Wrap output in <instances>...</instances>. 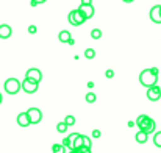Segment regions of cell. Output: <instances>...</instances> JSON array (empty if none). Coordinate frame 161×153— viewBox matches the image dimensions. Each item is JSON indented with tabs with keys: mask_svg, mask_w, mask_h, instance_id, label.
I'll list each match as a JSON object with an SVG mask.
<instances>
[{
	"mask_svg": "<svg viewBox=\"0 0 161 153\" xmlns=\"http://www.w3.org/2000/svg\"><path fill=\"white\" fill-rule=\"evenodd\" d=\"M13 35V30L8 24H2L0 25V39H8Z\"/></svg>",
	"mask_w": 161,
	"mask_h": 153,
	"instance_id": "8fae6325",
	"label": "cell"
},
{
	"mask_svg": "<svg viewBox=\"0 0 161 153\" xmlns=\"http://www.w3.org/2000/svg\"><path fill=\"white\" fill-rule=\"evenodd\" d=\"M94 56H96V50H94V49H86V50H85V58L92 59Z\"/></svg>",
	"mask_w": 161,
	"mask_h": 153,
	"instance_id": "603a6c76",
	"label": "cell"
},
{
	"mask_svg": "<svg viewBox=\"0 0 161 153\" xmlns=\"http://www.w3.org/2000/svg\"><path fill=\"white\" fill-rule=\"evenodd\" d=\"M77 153H91V149H86V147H81L78 150H75Z\"/></svg>",
	"mask_w": 161,
	"mask_h": 153,
	"instance_id": "4316f807",
	"label": "cell"
},
{
	"mask_svg": "<svg viewBox=\"0 0 161 153\" xmlns=\"http://www.w3.org/2000/svg\"><path fill=\"white\" fill-rule=\"evenodd\" d=\"M25 78L30 80V81H33V83H38V85H39V81L42 80V72H41L39 69H36V67H30V69L27 70V74H25Z\"/></svg>",
	"mask_w": 161,
	"mask_h": 153,
	"instance_id": "8992f818",
	"label": "cell"
},
{
	"mask_svg": "<svg viewBox=\"0 0 161 153\" xmlns=\"http://www.w3.org/2000/svg\"><path fill=\"white\" fill-rule=\"evenodd\" d=\"M113 75H114V72H113V70H107V72H105V77H107V78H111Z\"/></svg>",
	"mask_w": 161,
	"mask_h": 153,
	"instance_id": "f1b7e54d",
	"label": "cell"
},
{
	"mask_svg": "<svg viewBox=\"0 0 161 153\" xmlns=\"http://www.w3.org/2000/svg\"><path fill=\"white\" fill-rule=\"evenodd\" d=\"M91 136L97 139V138H100V136H102V133H100V130H92V133H91Z\"/></svg>",
	"mask_w": 161,
	"mask_h": 153,
	"instance_id": "d4e9b609",
	"label": "cell"
},
{
	"mask_svg": "<svg viewBox=\"0 0 161 153\" xmlns=\"http://www.w3.org/2000/svg\"><path fill=\"white\" fill-rule=\"evenodd\" d=\"M147 138H149V134H146V133L141 131V130L135 134V139H136L138 144H144V142H147Z\"/></svg>",
	"mask_w": 161,
	"mask_h": 153,
	"instance_id": "9a60e30c",
	"label": "cell"
},
{
	"mask_svg": "<svg viewBox=\"0 0 161 153\" xmlns=\"http://www.w3.org/2000/svg\"><path fill=\"white\" fill-rule=\"evenodd\" d=\"M149 16H150V20H152V22H155V24H161V5H155V6H152V8H150Z\"/></svg>",
	"mask_w": 161,
	"mask_h": 153,
	"instance_id": "30bf717a",
	"label": "cell"
},
{
	"mask_svg": "<svg viewBox=\"0 0 161 153\" xmlns=\"http://www.w3.org/2000/svg\"><path fill=\"white\" fill-rule=\"evenodd\" d=\"M81 5H92V0H81Z\"/></svg>",
	"mask_w": 161,
	"mask_h": 153,
	"instance_id": "f546056e",
	"label": "cell"
},
{
	"mask_svg": "<svg viewBox=\"0 0 161 153\" xmlns=\"http://www.w3.org/2000/svg\"><path fill=\"white\" fill-rule=\"evenodd\" d=\"M2 100H3V97H2V94H0V105H2Z\"/></svg>",
	"mask_w": 161,
	"mask_h": 153,
	"instance_id": "d6a6232c",
	"label": "cell"
},
{
	"mask_svg": "<svg viewBox=\"0 0 161 153\" xmlns=\"http://www.w3.org/2000/svg\"><path fill=\"white\" fill-rule=\"evenodd\" d=\"M96 100H97L96 92H88V94H86V102H88V103H94Z\"/></svg>",
	"mask_w": 161,
	"mask_h": 153,
	"instance_id": "cb8c5ba5",
	"label": "cell"
},
{
	"mask_svg": "<svg viewBox=\"0 0 161 153\" xmlns=\"http://www.w3.org/2000/svg\"><path fill=\"white\" fill-rule=\"evenodd\" d=\"M77 134H78V133H72L70 136H67V138H64V141L61 142V144L64 145V149H69V150H72V145H74V141H75V138H77Z\"/></svg>",
	"mask_w": 161,
	"mask_h": 153,
	"instance_id": "7c38bea8",
	"label": "cell"
},
{
	"mask_svg": "<svg viewBox=\"0 0 161 153\" xmlns=\"http://www.w3.org/2000/svg\"><path fill=\"white\" fill-rule=\"evenodd\" d=\"M63 122H64V123L67 125V128H69V127H72V125H75V117L69 114V116H66V117H64V120H63Z\"/></svg>",
	"mask_w": 161,
	"mask_h": 153,
	"instance_id": "d6986e66",
	"label": "cell"
},
{
	"mask_svg": "<svg viewBox=\"0 0 161 153\" xmlns=\"http://www.w3.org/2000/svg\"><path fill=\"white\" fill-rule=\"evenodd\" d=\"M56 131H58V133H66V131H67V125H66L64 122H58V123H56Z\"/></svg>",
	"mask_w": 161,
	"mask_h": 153,
	"instance_id": "7402d4cb",
	"label": "cell"
},
{
	"mask_svg": "<svg viewBox=\"0 0 161 153\" xmlns=\"http://www.w3.org/2000/svg\"><path fill=\"white\" fill-rule=\"evenodd\" d=\"M3 89H5V92H8L9 96H14V94H17V92L20 91V81H19L17 78H8V80L5 81V85H3Z\"/></svg>",
	"mask_w": 161,
	"mask_h": 153,
	"instance_id": "3957f363",
	"label": "cell"
},
{
	"mask_svg": "<svg viewBox=\"0 0 161 153\" xmlns=\"http://www.w3.org/2000/svg\"><path fill=\"white\" fill-rule=\"evenodd\" d=\"M122 2H125V3H131V2H135V0H122Z\"/></svg>",
	"mask_w": 161,
	"mask_h": 153,
	"instance_id": "4dcf8cb0",
	"label": "cell"
},
{
	"mask_svg": "<svg viewBox=\"0 0 161 153\" xmlns=\"http://www.w3.org/2000/svg\"><path fill=\"white\" fill-rule=\"evenodd\" d=\"M81 147H83V142H81V134L78 133V134H77V138H75V141H74L72 150H78V149H81Z\"/></svg>",
	"mask_w": 161,
	"mask_h": 153,
	"instance_id": "2e32d148",
	"label": "cell"
},
{
	"mask_svg": "<svg viewBox=\"0 0 161 153\" xmlns=\"http://www.w3.org/2000/svg\"><path fill=\"white\" fill-rule=\"evenodd\" d=\"M158 75H160L158 67H149V69H144V70L139 74V83H141L144 88L155 86V85H158Z\"/></svg>",
	"mask_w": 161,
	"mask_h": 153,
	"instance_id": "6da1fadb",
	"label": "cell"
},
{
	"mask_svg": "<svg viewBox=\"0 0 161 153\" xmlns=\"http://www.w3.org/2000/svg\"><path fill=\"white\" fill-rule=\"evenodd\" d=\"M67 153H77V152H75V150H69Z\"/></svg>",
	"mask_w": 161,
	"mask_h": 153,
	"instance_id": "1f68e13d",
	"label": "cell"
},
{
	"mask_svg": "<svg viewBox=\"0 0 161 153\" xmlns=\"http://www.w3.org/2000/svg\"><path fill=\"white\" fill-rule=\"evenodd\" d=\"M80 13H81V16L88 20V19H91L92 16H94V13H96V9H94V6L92 5H80V8H77Z\"/></svg>",
	"mask_w": 161,
	"mask_h": 153,
	"instance_id": "9c48e42d",
	"label": "cell"
},
{
	"mask_svg": "<svg viewBox=\"0 0 161 153\" xmlns=\"http://www.w3.org/2000/svg\"><path fill=\"white\" fill-rule=\"evenodd\" d=\"M58 39H59V42L69 44V41L72 39V36H70V31H67V30H61V31L58 33Z\"/></svg>",
	"mask_w": 161,
	"mask_h": 153,
	"instance_id": "4fadbf2b",
	"label": "cell"
},
{
	"mask_svg": "<svg viewBox=\"0 0 161 153\" xmlns=\"http://www.w3.org/2000/svg\"><path fill=\"white\" fill-rule=\"evenodd\" d=\"M153 144H155L157 147H160L161 149V131L153 133Z\"/></svg>",
	"mask_w": 161,
	"mask_h": 153,
	"instance_id": "44dd1931",
	"label": "cell"
},
{
	"mask_svg": "<svg viewBox=\"0 0 161 153\" xmlns=\"http://www.w3.org/2000/svg\"><path fill=\"white\" fill-rule=\"evenodd\" d=\"M147 99H149L150 102H158L161 99V88L158 85L147 88Z\"/></svg>",
	"mask_w": 161,
	"mask_h": 153,
	"instance_id": "52a82bcc",
	"label": "cell"
},
{
	"mask_svg": "<svg viewBox=\"0 0 161 153\" xmlns=\"http://www.w3.org/2000/svg\"><path fill=\"white\" fill-rule=\"evenodd\" d=\"M28 33H31V35L36 33V27H35V25H30V27H28Z\"/></svg>",
	"mask_w": 161,
	"mask_h": 153,
	"instance_id": "83f0119b",
	"label": "cell"
},
{
	"mask_svg": "<svg viewBox=\"0 0 161 153\" xmlns=\"http://www.w3.org/2000/svg\"><path fill=\"white\" fill-rule=\"evenodd\" d=\"M16 120H17V125H20V127H28L30 125V120L27 117V112H19Z\"/></svg>",
	"mask_w": 161,
	"mask_h": 153,
	"instance_id": "5bb4252c",
	"label": "cell"
},
{
	"mask_svg": "<svg viewBox=\"0 0 161 153\" xmlns=\"http://www.w3.org/2000/svg\"><path fill=\"white\" fill-rule=\"evenodd\" d=\"M44 2H47V0H30V5H31V6H36V5L44 3Z\"/></svg>",
	"mask_w": 161,
	"mask_h": 153,
	"instance_id": "484cf974",
	"label": "cell"
},
{
	"mask_svg": "<svg viewBox=\"0 0 161 153\" xmlns=\"http://www.w3.org/2000/svg\"><path fill=\"white\" fill-rule=\"evenodd\" d=\"M136 125L141 131H144L146 134H150V133H155L157 130V123L152 117H149L147 114H141L138 119H136Z\"/></svg>",
	"mask_w": 161,
	"mask_h": 153,
	"instance_id": "7a4b0ae2",
	"label": "cell"
},
{
	"mask_svg": "<svg viewBox=\"0 0 161 153\" xmlns=\"http://www.w3.org/2000/svg\"><path fill=\"white\" fill-rule=\"evenodd\" d=\"M67 20H69V24H70V25L78 27V25H81L86 19L81 16V13H80L78 9H72V11L67 14Z\"/></svg>",
	"mask_w": 161,
	"mask_h": 153,
	"instance_id": "277c9868",
	"label": "cell"
},
{
	"mask_svg": "<svg viewBox=\"0 0 161 153\" xmlns=\"http://www.w3.org/2000/svg\"><path fill=\"white\" fill-rule=\"evenodd\" d=\"M20 89L24 92H27V94H35L38 91V83H33V81H30V80L25 78V80L20 81Z\"/></svg>",
	"mask_w": 161,
	"mask_h": 153,
	"instance_id": "ba28073f",
	"label": "cell"
},
{
	"mask_svg": "<svg viewBox=\"0 0 161 153\" xmlns=\"http://www.w3.org/2000/svg\"><path fill=\"white\" fill-rule=\"evenodd\" d=\"M91 38H92V39H100V38H102V30L92 28V30H91Z\"/></svg>",
	"mask_w": 161,
	"mask_h": 153,
	"instance_id": "ffe728a7",
	"label": "cell"
},
{
	"mask_svg": "<svg viewBox=\"0 0 161 153\" xmlns=\"http://www.w3.org/2000/svg\"><path fill=\"white\" fill-rule=\"evenodd\" d=\"M81 142H83V147H86V149H91V145H92L91 138L86 136V134H81Z\"/></svg>",
	"mask_w": 161,
	"mask_h": 153,
	"instance_id": "ac0fdd59",
	"label": "cell"
},
{
	"mask_svg": "<svg viewBox=\"0 0 161 153\" xmlns=\"http://www.w3.org/2000/svg\"><path fill=\"white\" fill-rule=\"evenodd\" d=\"M52 152L53 153H66V149H64V145L61 144V142H56L52 145Z\"/></svg>",
	"mask_w": 161,
	"mask_h": 153,
	"instance_id": "e0dca14e",
	"label": "cell"
},
{
	"mask_svg": "<svg viewBox=\"0 0 161 153\" xmlns=\"http://www.w3.org/2000/svg\"><path fill=\"white\" fill-rule=\"evenodd\" d=\"M25 112H27V117H28L30 123H39V122L42 120V112H41L39 108L31 106V108H28Z\"/></svg>",
	"mask_w": 161,
	"mask_h": 153,
	"instance_id": "5b68a950",
	"label": "cell"
}]
</instances>
